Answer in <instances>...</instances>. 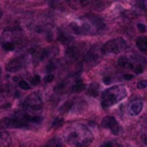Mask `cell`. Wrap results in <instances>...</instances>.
Returning a JSON list of instances; mask_svg holds the SVG:
<instances>
[{
	"mask_svg": "<svg viewBox=\"0 0 147 147\" xmlns=\"http://www.w3.org/2000/svg\"><path fill=\"white\" fill-rule=\"evenodd\" d=\"M71 29L79 35H96L105 29V23L100 17L89 14L80 17L69 24Z\"/></svg>",
	"mask_w": 147,
	"mask_h": 147,
	"instance_id": "cell-1",
	"label": "cell"
},
{
	"mask_svg": "<svg viewBox=\"0 0 147 147\" xmlns=\"http://www.w3.org/2000/svg\"><path fill=\"white\" fill-rule=\"evenodd\" d=\"M63 138L71 146H85L94 140V135L89 127L82 123H73L63 132Z\"/></svg>",
	"mask_w": 147,
	"mask_h": 147,
	"instance_id": "cell-2",
	"label": "cell"
},
{
	"mask_svg": "<svg viewBox=\"0 0 147 147\" xmlns=\"http://www.w3.org/2000/svg\"><path fill=\"white\" fill-rule=\"evenodd\" d=\"M41 120L42 119L38 116H31L28 113L19 111L15 113L13 116L0 119V127L1 128H22L27 126L29 123L38 124L41 122Z\"/></svg>",
	"mask_w": 147,
	"mask_h": 147,
	"instance_id": "cell-3",
	"label": "cell"
},
{
	"mask_svg": "<svg viewBox=\"0 0 147 147\" xmlns=\"http://www.w3.org/2000/svg\"><path fill=\"white\" fill-rule=\"evenodd\" d=\"M22 41V31L19 27H11L3 31L0 37V45L6 51H12Z\"/></svg>",
	"mask_w": 147,
	"mask_h": 147,
	"instance_id": "cell-4",
	"label": "cell"
},
{
	"mask_svg": "<svg viewBox=\"0 0 147 147\" xmlns=\"http://www.w3.org/2000/svg\"><path fill=\"white\" fill-rule=\"evenodd\" d=\"M127 97V90L124 86H114L107 89L102 94L103 108H110L113 105L118 104Z\"/></svg>",
	"mask_w": 147,
	"mask_h": 147,
	"instance_id": "cell-5",
	"label": "cell"
},
{
	"mask_svg": "<svg viewBox=\"0 0 147 147\" xmlns=\"http://www.w3.org/2000/svg\"><path fill=\"white\" fill-rule=\"evenodd\" d=\"M118 65L123 69H130L134 73L141 74L144 71L146 61H145L144 57L137 55H122L119 57Z\"/></svg>",
	"mask_w": 147,
	"mask_h": 147,
	"instance_id": "cell-6",
	"label": "cell"
},
{
	"mask_svg": "<svg viewBox=\"0 0 147 147\" xmlns=\"http://www.w3.org/2000/svg\"><path fill=\"white\" fill-rule=\"evenodd\" d=\"M127 47V42L124 38H115L107 41L102 45L101 51L105 55H116L125 51Z\"/></svg>",
	"mask_w": 147,
	"mask_h": 147,
	"instance_id": "cell-7",
	"label": "cell"
},
{
	"mask_svg": "<svg viewBox=\"0 0 147 147\" xmlns=\"http://www.w3.org/2000/svg\"><path fill=\"white\" fill-rule=\"evenodd\" d=\"M42 97L40 93L34 92L26 97L23 102V107L31 111H38L42 108Z\"/></svg>",
	"mask_w": 147,
	"mask_h": 147,
	"instance_id": "cell-8",
	"label": "cell"
},
{
	"mask_svg": "<svg viewBox=\"0 0 147 147\" xmlns=\"http://www.w3.org/2000/svg\"><path fill=\"white\" fill-rule=\"evenodd\" d=\"M102 126L104 128L110 129L111 132L114 135H120L121 132H122V128H121V126L119 125V123L117 122V120L114 117H111V116L105 117L102 120Z\"/></svg>",
	"mask_w": 147,
	"mask_h": 147,
	"instance_id": "cell-9",
	"label": "cell"
},
{
	"mask_svg": "<svg viewBox=\"0 0 147 147\" xmlns=\"http://www.w3.org/2000/svg\"><path fill=\"white\" fill-rule=\"evenodd\" d=\"M25 63V59L21 57H15V59H11L8 63L6 65V71L9 73H16V71H20L23 67Z\"/></svg>",
	"mask_w": 147,
	"mask_h": 147,
	"instance_id": "cell-10",
	"label": "cell"
},
{
	"mask_svg": "<svg viewBox=\"0 0 147 147\" xmlns=\"http://www.w3.org/2000/svg\"><path fill=\"white\" fill-rule=\"evenodd\" d=\"M143 108V102L141 100H135L129 105L128 112L131 116H137L141 113Z\"/></svg>",
	"mask_w": 147,
	"mask_h": 147,
	"instance_id": "cell-11",
	"label": "cell"
},
{
	"mask_svg": "<svg viewBox=\"0 0 147 147\" xmlns=\"http://www.w3.org/2000/svg\"><path fill=\"white\" fill-rule=\"evenodd\" d=\"M96 51H97V49H91V51L88 53V55H86V57H85V63H86L87 65H89V67L95 65V63L98 61L99 53H97Z\"/></svg>",
	"mask_w": 147,
	"mask_h": 147,
	"instance_id": "cell-12",
	"label": "cell"
},
{
	"mask_svg": "<svg viewBox=\"0 0 147 147\" xmlns=\"http://www.w3.org/2000/svg\"><path fill=\"white\" fill-rule=\"evenodd\" d=\"M67 55L71 59H78L80 57V49L76 47H69L67 49Z\"/></svg>",
	"mask_w": 147,
	"mask_h": 147,
	"instance_id": "cell-13",
	"label": "cell"
},
{
	"mask_svg": "<svg viewBox=\"0 0 147 147\" xmlns=\"http://www.w3.org/2000/svg\"><path fill=\"white\" fill-rule=\"evenodd\" d=\"M136 45L141 51H147V36H140L136 39Z\"/></svg>",
	"mask_w": 147,
	"mask_h": 147,
	"instance_id": "cell-14",
	"label": "cell"
},
{
	"mask_svg": "<svg viewBox=\"0 0 147 147\" xmlns=\"http://www.w3.org/2000/svg\"><path fill=\"white\" fill-rule=\"evenodd\" d=\"M10 143V136L6 131L0 130V146H6Z\"/></svg>",
	"mask_w": 147,
	"mask_h": 147,
	"instance_id": "cell-15",
	"label": "cell"
},
{
	"mask_svg": "<svg viewBox=\"0 0 147 147\" xmlns=\"http://www.w3.org/2000/svg\"><path fill=\"white\" fill-rule=\"evenodd\" d=\"M85 88H86V85H85L82 81H78V82L73 85L71 91H73V92H81V91L85 90Z\"/></svg>",
	"mask_w": 147,
	"mask_h": 147,
	"instance_id": "cell-16",
	"label": "cell"
},
{
	"mask_svg": "<svg viewBox=\"0 0 147 147\" xmlns=\"http://www.w3.org/2000/svg\"><path fill=\"white\" fill-rule=\"evenodd\" d=\"M73 6L76 7L78 5L79 7H84L88 4V0H69Z\"/></svg>",
	"mask_w": 147,
	"mask_h": 147,
	"instance_id": "cell-17",
	"label": "cell"
},
{
	"mask_svg": "<svg viewBox=\"0 0 147 147\" xmlns=\"http://www.w3.org/2000/svg\"><path fill=\"white\" fill-rule=\"evenodd\" d=\"M18 87L22 90H29L30 89V85L24 80H20L18 82Z\"/></svg>",
	"mask_w": 147,
	"mask_h": 147,
	"instance_id": "cell-18",
	"label": "cell"
},
{
	"mask_svg": "<svg viewBox=\"0 0 147 147\" xmlns=\"http://www.w3.org/2000/svg\"><path fill=\"white\" fill-rule=\"evenodd\" d=\"M57 61H55V59H51V61L49 63V65H47V71H53V69H57Z\"/></svg>",
	"mask_w": 147,
	"mask_h": 147,
	"instance_id": "cell-19",
	"label": "cell"
},
{
	"mask_svg": "<svg viewBox=\"0 0 147 147\" xmlns=\"http://www.w3.org/2000/svg\"><path fill=\"white\" fill-rule=\"evenodd\" d=\"M98 89H99V86H97L96 84H92L89 89V94L93 95V96H96L98 94Z\"/></svg>",
	"mask_w": 147,
	"mask_h": 147,
	"instance_id": "cell-20",
	"label": "cell"
},
{
	"mask_svg": "<svg viewBox=\"0 0 147 147\" xmlns=\"http://www.w3.org/2000/svg\"><path fill=\"white\" fill-rule=\"evenodd\" d=\"M39 83H40V77H39L38 75L33 76V78L31 79V84H32L33 86H36V85H38Z\"/></svg>",
	"mask_w": 147,
	"mask_h": 147,
	"instance_id": "cell-21",
	"label": "cell"
},
{
	"mask_svg": "<svg viewBox=\"0 0 147 147\" xmlns=\"http://www.w3.org/2000/svg\"><path fill=\"white\" fill-rule=\"evenodd\" d=\"M147 87V80H142L140 81V82H138V84H137V88L138 89H145Z\"/></svg>",
	"mask_w": 147,
	"mask_h": 147,
	"instance_id": "cell-22",
	"label": "cell"
},
{
	"mask_svg": "<svg viewBox=\"0 0 147 147\" xmlns=\"http://www.w3.org/2000/svg\"><path fill=\"white\" fill-rule=\"evenodd\" d=\"M63 119H61V118H57V119H55V120L53 121V127H59V126H61V125H63Z\"/></svg>",
	"mask_w": 147,
	"mask_h": 147,
	"instance_id": "cell-23",
	"label": "cell"
},
{
	"mask_svg": "<svg viewBox=\"0 0 147 147\" xmlns=\"http://www.w3.org/2000/svg\"><path fill=\"white\" fill-rule=\"evenodd\" d=\"M53 78H55V76L53 75H51V74H49V75H47L45 78V83H51V81L53 80Z\"/></svg>",
	"mask_w": 147,
	"mask_h": 147,
	"instance_id": "cell-24",
	"label": "cell"
},
{
	"mask_svg": "<svg viewBox=\"0 0 147 147\" xmlns=\"http://www.w3.org/2000/svg\"><path fill=\"white\" fill-rule=\"evenodd\" d=\"M137 28L140 30V32H145V31H146V26H145L143 23H138V24H137Z\"/></svg>",
	"mask_w": 147,
	"mask_h": 147,
	"instance_id": "cell-25",
	"label": "cell"
},
{
	"mask_svg": "<svg viewBox=\"0 0 147 147\" xmlns=\"http://www.w3.org/2000/svg\"><path fill=\"white\" fill-rule=\"evenodd\" d=\"M61 144H63V143L59 142V140H57V141H55V139H53V141H51V142H49V145H55V146H61Z\"/></svg>",
	"mask_w": 147,
	"mask_h": 147,
	"instance_id": "cell-26",
	"label": "cell"
},
{
	"mask_svg": "<svg viewBox=\"0 0 147 147\" xmlns=\"http://www.w3.org/2000/svg\"><path fill=\"white\" fill-rule=\"evenodd\" d=\"M111 81H112V79H111L110 77H106V78L103 79V82H104L105 85H109L111 83Z\"/></svg>",
	"mask_w": 147,
	"mask_h": 147,
	"instance_id": "cell-27",
	"label": "cell"
},
{
	"mask_svg": "<svg viewBox=\"0 0 147 147\" xmlns=\"http://www.w3.org/2000/svg\"><path fill=\"white\" fill-rule=\"evenodd\" d=\"M115 145H118L115 142H105L104 144H102V146H115Z\"/></svg>",
	"mask_w": 147,
	"mask_h": 147,
	"instance_id": "cell-28",
	"label": "cell"
},
{
	"mask_svg": "<svg viewBox=\"0 0 147 147\" xmlns=\"http://www.w3.org/2000/svg\"><path fill=\"white\" fill-rule=\"evenodd\" d=\"M142 141H143V143H144L145 145H147V132L146 133H144V134L142 135Z\"/></svg>",
	"mask_w": 147,
	"mask_h": 147,
	"instance_id": "cell-29",
	"label": "cell"
},
{
	"mask_svg": "<svg viewBox=\"0 0 147 147\" xmlns=\"http://www.w3.org/2000/svg\"><path fill=\"white\" fill-rule=\"evenodd\" d=\"M133 78L132 75H124V79L125 80H131Z\"/></svg>",
	"mask_w": 147,
	"mask_h": 147,
	"instance_id": "cell-30",
	"label": "cell"
},
{
	"mask_svg": "<svg viewBox=\"0 0 147 147\" xmlns=\"http://www.w3.org/2000/svg\"><path fill=\"white\" fill-rule=\"evenodd\" d=\"M143 3H144V6H145V8L147 9V0H143Z\"/></svg>",
	"mask_w": 147,
	"mask_h": 147,
	"instance_id": "cell-31",
	"label": "cell"
},
{
	"mask_svg": "<svg viewBox=\"0 0 147 147\" xmlns=\"http://www.w3.org/2000/svg\"><path fill=\"white\" fill-rule=\"evenodd\" d=\"M2 94H3V91L0 90V99H1V97H2Z\"/></svg>",
	"mask_w": 147,
	"mask_h": 147,
	"instance_id": "cell-32",
	"label": "cell"
},
{
	"mask_svg": "<svg viewBox=\"0 0 147 147\" xmlns=\"http://www.w3.org/2000/svg\"><path fill=\"white\" fill-rule=\"evenodd\" d=\"M2 15H3V12H2V10H0V18L2 17Z\"/></svg>",
	"mask_w": 147,
	"mask_h": 147,
	"instance_id": "cell-33",
	"label": "cell"
},
{
	"mask_svg": "<svg viewBox=\"0 0 147 147\" xmlns=\"http://www.w3.org/2000/svg\"><path fill=\"white\" fill-rule=\"evenodd\" d=\"M1 73H2V71H1V67H0V75H1Z\"/></svg>",
	"mask_w": 147,
	"mask_h": 147,
	"instance_id": "cell-34",
	"label": "cell"
}]
</instances>
